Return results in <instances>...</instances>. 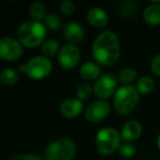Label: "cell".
<instances>
[{
    "instance_id": "23",
    "label": "cell",
    "mask_w": 160,
    "mask_h": 160,
    "mask_svg": "<svg viewBox=\"0 0 160 160\" xmlns=\"http://www.w3.org/2000/svg\"><path fill=\"white\" fill-rule=\"evenodd\" d=\"M92 94H93V86H91L89 82H81L76 89V98L82 102L91 98Z\"/></svg>"
},
{
    "instance_id": "12",
    "label": "cell",
    "mask_w": 160,
    "mask_h": 160,
    "mask_svg": "<svg viewBox=\"0 0 160 160\" xmlns=\"http://www.w3.org/2000/svg\"><path fill=\"white\" fill-rule=\"evenodd\" d=\"M62 35L68 44L77 45L81 43L85 38V28L78 22L70 21L67 22L62 28Z\"/></svg>"
},
{
    "instance_id": "17",
    "label": "cell",
    "mask_w": 160,
    "mask_h": 160,
    "mask_svg": "<svg viewBox=\"0 0 160 160\" xmlns=\"http://www.w3.org/2000/svg\"><path fill=\"white\" fill-rule=\"evenodd\" d=\"M135 88L139 94L147 96V94H150L155 90L156 82L155 80L152 79V77H150V76H142L136 81Z\"/></svg>"
},
{
    "instance_id": "10",
    "label": "cell",
    "mask_w": 160,
    "mask_h": 160,
    "mask_svg": "<svg viewBox=\"0 0 160 160\" xmlns=\"http://www.w3.org/2000/svg\"><path fill=\"white\" fill-rule=\"evenodd\" d=\"M111 113V105L105 100H97L92 101L87 105L83 111L85 118L89 123H100L104 121Z\"/></svg>"
},
{
    "instance_id": "22",
    "label": "cell",
    "mask_w": 160,
    "mask_h": 160,
    "mask_svg": "<svg viewBox=\"0 0 160 160\" xmlns=\"http://www.w3.org/2000/svg\"><path fill=\"white\" fill-rule=\"evenodd\" d=\"M19 73L16 69L8 67L0 70V82L6 86H13L18 82Z\"/></svg>"
},
{
    "instance_id": "11",
    "label": "cell",
    "mask_w": 160,
    "mask_h": 160,
    "mask_svg": "<svg viewBox=\"0 0 160 160\" xmlns=\"http://www.w3.org/2000/svg\"><path fill=\"white\" fill-rule=\"evenodd\" d=\"M83 111H85L83 102L77 98H67L59 105L60 115L68 120L78 118L83 113Z\"/></svg>"
},
{
    "instance_id": "18",
    "label": "cell",
    "mask_w": 160,
    "mask_h": 160,
    "mask_svg": "<svg viewBox=\"0 0 160 160\" xmlns=\"http://www.w3.org/2000/svg\"><path fill=\"white\" fill-rule=\"evenodd\" d=\"M60 44L57 40H54V38H48V40H45V42L41 45V53L43 56L49 58L52 57H57L58 53H59L60 49Z\"/></svg>"
},
{
    "instance_id": "8",
    "label": "cell",
    "mask_w": 160,
    "mask_h": 160,
    "mask_svg": "<svg viewBox=\"0 0 160 160\" xmlns=\"http://www.w3.org/2000/svg\"><path fill=\"white\" fill-rule=\"evenodd\" d=\"M81 59V52L77 45L65 44L60 47L57 55V62L62 68L66 70L75 69Z\"/></svg>"
},
{
    "instance_id": "28",
    "label": "cell",
    "mask_w": 160,
    "mask_h": 160,
    "mask_svg": "<svg viewBox=\"0 0 160 160\" xmlns=\"http://www.w3.org/2000/svg\"><path fill=\"white\" fill-rule=\"evenodd\" d=\"M8 160H44V158L36 153H20L11 157Z\"/></svg>"
},
{
    "instance_id": "30",
    "label": "cell",
    "mask_w": 160,
    "mask_h": 160,
    "mask_svg": "<svg viewBox=\"0 0 160 160\" xmlns=\"http://www.w3.org/2000/svg\"><path fill=\"white\" fill-rule=\"evenodd\" d=\"M0 86H1V82H0Z\"/></svg>"
},
{
    "instance_id": "29",
    "label": "cell",
    "mask_w": 160,
    "mask_h": 160,
    "mask_svg": "<svg viewBox=\"0 0 160 160\" xmlns=\"http://www.w3.org/2000/svg\"><path fill=\"white\" fill-rule=\"evenodd\" d=\"M156 145H157L158 150L160 151V133L158 134V136H157V139H156Z\"/></svg>"
},
{
    "instance_id": "21",
    "label": "cell",
    "mask_w": 160,
    "mask_h": 160,
    "mask_svg": "<svg viewBox=\"0 0 160 160\" xmlns=\"http://www.w3.org/2000/svg\"><path fill=\"white\" fill-rule=\"evenodd\" d=\"M137 3L135 1H124L118 7V16L121 18L125 19V20H128V19H132L137 12Z\"/></svg>"
},
{
    "instance_id": "9",
    "label": "cell",
    "mask_w": 160,
    "mask_h": 160,
    "mask_svg": "<svg viewBox=\"0 0 160 160\" xmlns=\"http://www.w3.org/2000/svg\"><path fill=\"white\" fill-rule=\"evenodd\" d=\"M23 48L17 38H0V59L5 62H14L23 55Z\"/></svg>"
},
{
    "instance_id": "31",
    "label": "cell",
    "mask_w": 160,
    "mask_h": 160,
    "mask_svg": "<svg viewBox=\"0 0 160 160\" xmlns=\"http://www.w3.org/2000/svg\"><path fill=\"white\" fill-rule=\"evenodd\" d=\"M145 160H148V159H145Z\"/></svg>"
},
{
    "instance_id": "2",
    "label": "cell",
    "mask_w": 160,
    "mask_h": 160,
    "mask_svg": "<svg viewBox=\"0 0 160 160\" xmlns=\"http://www.w3.org/2000/svg\"><path fill=\"white\" fill-rule=\"evenodd\" d=\"M47 29L43 22L28 20L20 24L17 31V38L27 48H36L45 42Z\"/></svg>"
},
{
    "instance_id": "7",
    "label": "cell",
    "mask_w": 160,
    "mask_h": 160,
    "mask_svg": "<svg viewBox=\"0 0 160 160\" xmlns=\"http://www.w3.org/2000/svg\"><path fill=\"white\" fill-rule=\"evenodd\" d=\"M118 88V80L116 75L112 72H104L93 82V94L100 100L112 98Z\"/></svg>"
},
{
    "instance_id": "3",
    "label": "cell",
    "mask_w": 160,
    "mask_h": 160,
    "mask_svg": "<svg viewBox=\"0 0 160 160\" xmlns=\"http://www.w3.org/2000/svg\"><path fill=\"white\" fill-rule=\"evenodd\" d=\"M140 94L135 86H121L113 97V108L120 115H128L137 108Z\"/></svg>"
},
{
    "instance_id": "27",
    "label": "cell",
    "mask_w": 160,
    "mask_h": 160,
    "mask_svg": "<svg viewBox=\"0 0 160 160\" xmlns=\"http://www.w3.org/2000/svg\"><path fill=\"white\" fill-rule=\"evenodd\" d=\"M150 71L153 76L160 78V53H158L150 62Z\"/></svg>"
},
{
    "instance_id": "25",
    "label": "cell",
    "mask_w": 160,
    "mask_h": 160,
    "mask_svg": "<svg viewBox=\"0 0 160 160\" xmlns=\"http://www.w3.org/2000/svg\"><path fill=\"white\" fill-rule=\"evenodd\" d=\"M118 153L122 158L124 159H132L133 157L136 156L137 152V148H136L134 142H122L120 148H118Z\"/></svg>"
},
{
    "instance_id": "24",
    "label": "cell",
    "mask_w": 160,
    "mask_h": 160,
    "mask_svg": "<svg viewBox=\"0 0 160 160\" xmlns=\"http://www.w3.org/2000/svg\"><path fill=\"white\" fill-rule=\"evenodd\" d=\"M43 23L46 27L47 31L55 32L58 31L60 29V27H62V19L56 13H47V16L45 17Z\"/></svg>"
},
{
    "instance_id": "1",
    "label": "cell",
    "mask_w": 160,
    "mask_h": 160,
    "mask_svg": "<svg viewBox=\"0 0 160 160\" xmlns=\"http://www.w3.org/2000/svg\"><path fill=\"white\" fill-rule=\"evenodd\" d=\"M93 62L101 67H111L118 62L121 56V42L118 34L110 30L100 32L91 45Z\"/></svg>"
},
{
    "instance_id": "13",
    "label": "cell",
    "mask_w": 160,
    "mask_h": 160,
    "mask_svg": "<svg viewBox=\"0 0 160 160\" xmlns=\"http://www.w3.org/2000/svg\"><path fill=\"white\" fill-rule=\"evenodd\" d=\"M122 142H135L142 134V126L138 121L129 120L122 126L120 131Z\"/></svg>"
},
{
    "instance_id": "5",
    "label": "cell",
    "mask_w": 160,
    "mask_h": 160,
    "mask_svg": "<svg viewBox=\"0 0 160 160\" xmlns=\"http://www.w3.org/2000/svg\"><path fill=\"white\" fill-rule=\"evenodd\" d=\"M122 137L118 129L111 126L102 127L96 135V148L102 156H112L118 150Z\"/></svg>"
},
{
    "instance_id": "6",
    "label": "cell",
    "mask_w": 160,
    "mask_h": 160,
    "mask_svg": "<svg viewBox=\"0 0 160 160\" xmlns=\"http://www.w3.org/2000/svg\"><path fill=\"white\" fill-rule=\"evenodd\" d=\"M23 73L32 80H43L53 71V62L49 58L43 55H38L30 58L24 65L20 66Z\"/></svg>"
},
{
    "instance_id": "19",
    "label": "cell",
    "mask_w": 160,
    "mask_h": 160,
    "mask_svg": "<svg viewBox=\"0 0 160 160\" xmlns=\"http://www.w3.org/2000/svg\"><path fill=\"white\" fill-rule=\"evenodd\" d=\"M29 16L31 20L38 21V22H43L45 17L47 16L46 6L40 1H35L30 5L29 8Z\"/></svg>"
},
{
    "instance_id": "14",
    "label": "cell",
    "mask_w": 160,
    "mask_h": 160,
    "mask_svg": "<svg viewBox=\"0 0 160 160\" xmlns=\"http://www.w3.org/2000/svg\"><path fill=\"white\" fill-rule=\"evenodd\" d=\"M87 21L94 29H104L109 23V14L101 7H92L87 12Z\"/></svg>"
},
{
    "instance_id": "26",
    "label": "cell",
    "mask_w": 160,
    "mask_h": 160,
    "mask_svg": "<svg viewBox=\"0 0 160 160\" xmlns=\"http://www.w3.org/2000/svg\"><path fill=\"white\" fill-rule=\"evenodd\" d=\"M59 10L64 16H71L76 10V5L71 0H62L59 2Z\"/></svg>"
},
{
    "instance_id": "15",
    "label": "cell",
    "mask_w": 160,
    "mask_h": 160,
    "mask_svg": "<svg viewBox=\"0 0 160 160\" xmlns=\"http://www.w3.org/2000/svg\"><path fill=\"white\" fill-rule=\"evenodd\" d=\"M102 75V67L98 65L96 62L88 60L79 67V76L83 80V82H91L96 81Z\"/></svg>"
},
{
    "instance_id": "16",
    "label": "cell",
    "mask_w": 160,
    "mask_h": 160,
    "mask_svg": "<svg viewBox=\"0 0 160 160\" xmlns=\"http://www.w3.org/2000/svg\"><path fill=\"white\" fill-rule=\"evenodd\" d=\"M142 19L150 27L160 25V2L149 3L142 11Z\"/></svg>"
},
{
    "instance_id": "20",
    "label": "cell",
    "mask_w": 160,
    "mask_h": 160,
    "mask_svg": "<svg viewBox=\"0 0 160 160\" xmlns=\"http://www.w3.org/2000/svg\"><path fill=\"white\" fill-rule=\"evenodd\" d=\"M118 80V83L122 86H129L134 82L137 81V71L133 67H125V68L121 69L118 73L116 75Z\"/></svg>"
},
{
    "instance_id": "4",
    "label": "cell",
    "mask_w": 160,
    "mask_h": 160,
    "mask_svg": "<svg viewBox=\"0 0 160 160\" xmlns=\"http://www.w3.org/2000/svg\"><path fill=\"white\" fill-rule=\"evenodd\" d=\"M77 155V145L69 137L56 138L46 146L44 160H73Z\"/></svg>"
}]
</instances>
